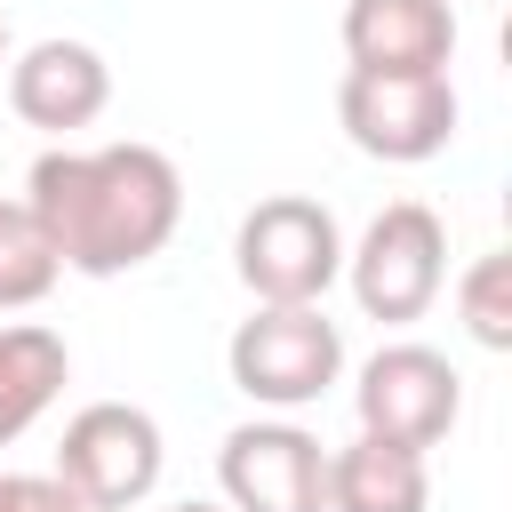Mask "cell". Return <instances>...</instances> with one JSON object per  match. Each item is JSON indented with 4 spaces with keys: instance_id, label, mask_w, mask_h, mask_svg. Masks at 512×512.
I'll return each mask as SVG.
<instances>
[{
    "instance_id": "cell-1",
    "label": "cell",
    "mask_w": 512,
    "mask_h": 512,
    "mask_svg": "<svg viewBox=\"0 0 512 512\" xmlns=\"http://www.w3.org/2000/svg\"><path fill=\"white\" fill-rule=\"evenodd\" d=\"M24 208L48 232L56 264L80 280L136 272L168 248L184 216V176L160 144H96V152H40L24 176Z\"/></svg>"
},
{
    "instance_id": "cell-2",
    "label": "cell",
    "mask_w": 512,
    "mask_h": 512,
    "mask_svg": "<svg viewBox=\"0 0 512 512\" xmlns=\"http://www.w3.org/2000/svg\"><path fill=\"white\" fill-rule=\"evenodd\" d=\"M232 272L256 304H320L344 272V232L320 200L304 192H272L240 216L232 232Z\"/></svg>"
},
{
    "instance_id": "cell-3",
    "label": "cell",
    "mask_w": 512,
    "mask_h": 512,
    "mask_svg": "<svg viewBox=\"0 0 512 512\" xmlns=\"http://www.w3.org/2000/svg\"><path fill=\"white\" fill-rule=\"evenodd\" d=\"M224 368L256 408H312L344 376V336L320 304H256L232 328Z\"/></svg>"
},
{
    "instance_id": "cell-4",
    "label": "cell",
    "mask_w": 512,
    "mask_h": 512,
    "mask_svg": "<svg viewBox=\"0 0 512 512\" xmlns=\"http://www.w3.org/2000/svg\"><path fill=\"white\" fill-rule=\"evenodd\" d=\"M160 424L136 400H88L56 440V480L80 496V512H128L160 488Z\"/></svg>"
},
{
    "instance_id": "cell-5",
    "label": "cell",
    "mask_w": 512,
    "mask_h": 512,
    "mask_svg": "<svg viewBox=\"0 0 512 512\" xmlns=\"http://www.w3.org/2000/svg\"><path fill=\"white\" fill-rule=\"evenodd\" d=\"M336 120L368 160L416 168V160L448 152V136H456V80L448 72H344Z\"/></svg>"
},
{
    "instance_id": "cell-6",
    "label": "cell",
    "mask_w": 512,
    "mask_h": 512,
    "mask_svg": "<svg viewBox=\"0 0 512 512\" xmlns=\"http://www.w3.org/2000/svg\"><path fill=\"white\" fill-rule=\"evenodd\" d=\"M344 280H352V304L368 320H424L440 280H448V232L424 200H392L360 248H344Z\"/></svg>"
},
{
    "instance_id": "cell-7",
    "label": "cell",
    "mask_w": 512,
    "mask_h": 512,
    "mask_svg": "<svg viewBox=\"0 0 512 512\" xmlns=\"http://www.w3.org/2000/svg\"><path fill=\"white\" fill-rule=\"evenodd\" d=\"M352 408H360V432L368 440H392V448H432L456 432L464 416V376L448 368V352L432 344H384L368 352L360 384H352Z\"/></svg>"
},
{
    "instance_id": "cell-8",
    "label": "cell",
    "mask_w": 512,
    "mask_h": 512,
    "mask_svg": "<svg viewBox=\"0 0 512 512\" xmlns=\"http://www.w3.org/2000/svg\"><path fill=\"white\" fill-rule=\"evenodd\" d=\"M216 480L232 512H328V448L288 416L232 424L216 448Z\"/></svg>"
},
{
    "instance_id": "cell-9",
    "label": "cell",
    "mask_w": 512,
    "mask_h": 512,
    "mask_svg": "<svg viewBox=\"0 0 512 512\" xmlns=\"http://www.w3.org/2000/svg\"><path fill=\"white\" fill-rule=\"evenodd\" d=\"M8 104H16L24 128L72 136V128H88V120L112 104V64H104L88 40H32V48L8 64Z\"/></svg>"
},
{
    "instance_id": "cell-10",
    "label": "cell",
    "mask_w": 512,
    "mask_h": 512,
    "mask_svg": "<svg viewBox=\"0 0 512 512\" xmlns=\"http://www.w3.org/2000/svg\"><path fill=\"white\" fill-rule=\"evenodd\" d=\"M344 72H448L456 8L448 0H344Z\"/></svg>"
},
{
    "instance_id": "cell-11",
    "label": "cell",
    "mask_w": 512,
    "mask_h": 512,
    "mask_svg": "<svg viewBox=\"0 0 512 512\" xmlns=\"http://www.w3.org/2000/svg\"><path fill=\"white\" fill-rule=\"evenodd\" d=\"M432 504V472L424 448H392V440H352L328 456V512H424Z\"/></svg>"
},
{
    "instance_id": "cell-12",
    "label": "cell",
    "mask_w": 512,
    "mask_h": 512,
    "mask_svg": "<svg viewBox=\"0 0 512 512\" xmlns=\"http://www.w3.org/2000/svg\"><path fill=\"white\" fill-rule=\"evenodd\" d=\"M64 376H72V352H64L56 328H40V320H8L0 328V448L24 440L56 408Z\"/></svg>"
},
{
    "instance_id": "cell-13",
    "label": "cell",
    "mask_w": 512,
    "mask_h": 512,
    "mask_svg": "<svg viewBox=\"0 0 512 512\" xmlns=\"http://www.w3.org/2000/svg\"><path fill=\"white\" fill-rule=\"evenodd\" d=\"M56 280H64V264H56L48 232L32 224V208H24V200H0V312L40 304Z\"/></svg>"
},
{
    "instance_id": "cell-14",
    "label": "cell",
    "mask_w": 512,
    "mask_h": 512,
    "mask_svg": "<svg viewBox=\"0 0 512 512\" xmlns=\"http://www.w3.org/2000/svg\"><path fill=\"white\" fill-rule=\"evenodd\" d=\"M456 312H464V336L504 352L512 344V256H472L464 280H456Z\"/></svg>"
},
{
    "instance_id": "cell-15",
    "label": "cell",
    "mask_w": 512,
    "mask_h": 512,
    "mask_svg": "<svg viewBox=\"0 0 512 512\" xmlns=\"http://www.w3.org/2000/svg\"><path fill=\"white\" fill-rule=\"evenodd\" d=\"M0 512H80L56 472H0Z\"/></svg>"
},
{
    "instance_id": "cell-16",
    "label": "cell",
    "mask_w": 512,
    "mask_h": 512,
    "mask_svg": "<svg viewBox=\"0 0 512 512\" xmlns=\"http://www.w3.org/2000/svg\"><path fill=\"white\" fill-rule=\"evenodd\" d=\"M168 512H224V504H168Z\"/></svg>"
},
{
    "instance_id": "cell-17",
    "label": "cell",
    "mask_w": 512,
    "mask_h": 512,
    "mask_svg": "<svg viewBox=\"0 0 512 512\" xmlns=\"http://www.w3.org/2000/svg\"><path fill=\"white\" fill-rule=\"evenodd\" d=\"M0 56H8V16H0Z\"/></svg>"
}]
</instances>
